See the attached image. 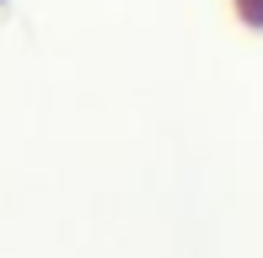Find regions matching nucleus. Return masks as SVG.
<instances>
[{
	"label": "nucleus",
	"instance_id": "f257e3e1",
	"mask_svg": "<svg viewBox=\"0 0 263 258\" xmlns=\"http://www.w3.org/2000/svg\"><path fill=\"white\" fill-rule=\"evenodd\" d=\"M242 16H247V22H258V27H263V0H242Z\"/></svg>",
	"mask_w": 263,
	"mask_h": 258
}]
</instances>
